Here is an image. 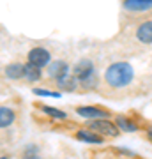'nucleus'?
Listing matches in <instances>:
<instances>
[{
  "label": "nucleus",
  "instance_id": "obj_1",
  "mask_svg": "<svg viewBox=\"0 0 152 159\" xmlns=\"http://www.w3.org/2000/svg\"><path fill=\"white\" fill-rule=\"evenodd\" d=\"M133 76H135V71H133V67H131L127 62L112 64V66L106 69V73H104L106 83L112 85V87H115V89L129 85L131 81H133Z\"/></svg>",
  "mask_w": 152,
  "mask_h": 159
},
{
  "label": "nucleus",
  "instance_id": "obj_2",
  "mask_svg": "<svg viewBox=\"0 0 152 159\" xmlns=\"http://www.w3.org/2000/svg\"><path fill=\"white\" fill-rule=\"evenodd\" d=\"M87 125H89L92 131L101 133V134H108V136H117V134H118L117 125L112 124V122L106 120V119H92V120L87 122Z\"/></svg>",
  "mask_w": 152,
  "mask_h": 159
},
{
  "label": "nucleus",
  "instance_id": "obj_3",
  "mask_svg": "<svg viewBox=\"0 0 152 159\" xmlns=\"http://www.w3.org/2000/svg\"><path fill=\"white\" fill-rule=\"evenodd\" d=\"M28 62L35 64V66H39V67H44V66H50L51 62V57H50V51L46 50V48H32L30 53H28Z\"/></svg>",
  "mask_w": 152,
  "mask_h": 159
},
{
  "label": "nucleus",
  "instance_id": "obj_4",
  "mask_svg": "<svg viewBox=\"0 0 152 159\" xmlns=\"http://www.w3.org/2000/svg\"><path fill=\"white\" fill-rule=\"evenodd\" d=\"M94 74V64L90 62V60H80L76 66H74V76L78 80H87L90 78Z\"/></svg>",
  "mask_w": 152,
  "mask_h": 159
},
{
  "label": "nucleus",
  "instance_id": "obj_5",
  "mask_svg": "<svg viewBox=\"0 0 152 159\" xmlns=\"http://www.w3.org/2000/svg\"><path fill=\"white\" fill-rule=\"evenodd\" d=\"M69 71V66L64 60H55V62H50V66H48V76H51V78H62V76H66Z\"/></svg>",
  "mask_w": 152,
  "mask_h": 159
},
{
  "label": "nucleus",
  "instance_id": "obj_6",
  "mask_svg": "<svg viewBox=\"0 0 152 159\" xmlns=\"http://www.w3.org/2000/svg\"><path fill=\"white\" fill-rule=\"evenodd\" d=\"M78 115H81L85 119H106L108 111L96 108V106H83V108H78Z\"/></svg>",
  "mask_w": 152,
  "mask_h": 159
},
{
  "label": "nucleus",
  "instance_id": "obj_7",
  "mask_svg": "<svg viewBox=\"0 0 152 159\" xmlns=\"http://www.w3.org/2000/svg\"><path fill=\"white\" fill-rule=\"evenodd\" d=\"M124 7L127 11H149L152 0H124Z\"/></svg>",
  "mask_w": 152,
  "mask_h": 159
},
{
  "label": "nucleus",
  "instance_id": "obj_8",
  "mask_svg": "<svg viewBox=\"0 0 152 159\" xmlns=\"http://www.w3.org/2000/svg\"><path fill=\"white\" fill-rule=\"evenodd\" d=\"M136 37H138V41H141V43H152V21H145L141 23L140 27H138V30H136Z\"/></svg>",
  "mask_w": 152,
  "mask_h": 159
},
{
  "label": "nucleus",
  "instance_id": "obj_9",
  "mask_svg": "<svg viewBox=\"0 0 152 159\" xmlns=\"http://www.w3.org/2000/svg\"><path fill=\"white\" fill-rule=\"evenodd\" d=\"M6 76L7 78H11V80H18V78H21V76H25V66H21V64H9L6 67Z\"/></svg>",
  "mask_w": 152,
  "mask_h": 159
},
{
  "label": "nucleus",
  "instance_id": "obj_10",
  "mask_svg": "<svg viewBox=\"0 0 152 159\" xmlns=\"http://www.w3.org/2000/svg\"><path fill=\"white\" fill-rule=\"evenodd\" d=\"M76 138L81 140V142H87V143H103V138L99 136V134L90 133V131H87V129L78 131V133H76Z\"/></svg>",
  "mask_w": 152,
  "mask_h": 159
},
{
  "label": "nucleus",
  "instance_id": "obj_11",
  "mask_svg": "<svg viewBox=\"0 0 152 159\" xmlns=\"http://www.w3.org/2000/svg\"><path fill=\"white\" fill-rule=\"evenodd\" d=\"M76 76H69V74H66V76H62V78L57 80V83H58V89H62V90H74L76 89Z\"/></svg>",
  "mask_w": 152,
  "mask_h": 159
},
{
  "label": "nucleus",
  "instance_id": "obj_12",
  "mask_svg": "<svg viewBox=\"0 0 152 159\" xmlns=\"http://www.w3.org/2000/svg\"><path fill=\"white\" fill-rule=\"evenodd\" d=\"M25 78L28 81H37L41 78V67L35 66V64H32V62H28L25 66Z\"/></svg>",
  "mask_w": 152,
  "mask_h": 159
},
{
  "label": "nucleus",
  "instance_id": "obj_13",
  "mask_svg": "<svg viewBox=\"0 0 152 159\" xmlns=\"http://www.w3.org/2000/svg\"><path fill=\"white\" fill-rule=\"evenodd\" d=\"M14 122V111L9 110L7 106H2L0 108V125L2 127H7Z\"/></svg>",
  "mask_w": 152,
  "mask_h": 159
},
{
  "label": "nucleus",
  "instance_id": "obj_14",
  "mask_svg": "<svg viewBox=\"0 0 152 159\" xmlns=\"http://www.w3.org/2000/svg\"><path fill=\"white\" fill-rule=\"evenodd\" d=\"M117 125L122 131H127V133L136 131V124H135V122H131L129 119H126V117H117Z\"/></svg>",
  "mask_w": 152,
  "mask_h": 159
},
{
  "label": "nucleus",
  "instance_id": "obj_15",
  "mask_svg": "<svg viewBox=\"0 0 152 159\" xmlns=\"http://www.w3.org/2000/svg\"><path fill=\"white\" fill-rule=\"evenodd\" d=\"M43 111H44L46 115L53 117V119H58V120L67 119V115L64 113V111H60V110H55V108H48V106H43Z\"/></svg>",
  "mask_w": 152,
  "mask_h": 159
},
{
  "label": "nucleus",
  "instance_id": "obj_16",
  "mask_svg": "<svg viewBox=\"0 0 152 159\" xmlns=\"http://www.w3.org/2000/svg\"><path fill=\"white\" fill-rule=\"evenodd\" d=\"M34 94H37V96H46V97H60V94L50 92V90H46V89H34Z\"/></svg>",
  "mask_w": 152,
  "mask_h": 159
},
{
  "label": "nucleus",
  "instance_id": "obj_17",
  "mask_svg": "<svg viewBox=\"0 0 152 159\" xmlns=\"http://www.w3.org/2000/svg\"><path fill=\"white\" fill-rule=\"evenodd\" d=\"M147 134H149V138H150V140H152V125H150V127H149V129H147Z\"/></svg>",
  "mask_w": 152,
  "mask_h": 159
},
{
  "label": "nucleus",
  "instance_id": "obj_18",
  "mask_svg": "<svg viewBox=\"0 0 152 159\" xmlns=\"http://www.w3.org/2000/svg\"><path fill=\"white\" fill-rule=\"evenodd\" d=\"M27 159H37V157H27Z\"/></svg>",
  "mask_w": 152,
  "mask_h": 159
}]
</instances>
